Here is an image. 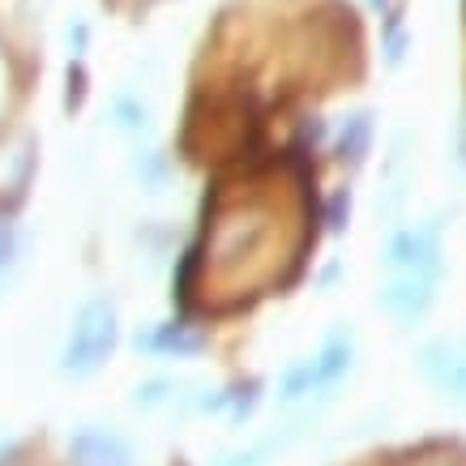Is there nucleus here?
<instances>
[{
  "label": "nucleus",
  "mask_w": 466,
  "mask_h": 466,
  "mask_svg": "<svg viewBox=\"0 0 466 466\" xmlns=\"http://www.w3.org/2000/svg\"><path fill=\"white\" fill-rule=\"evenodd\" d=\"M116 347V309L107 299H90L77 321H73V334L65 342V372L73 377H90L95 368L112 355Z\"/></svg>",
  "instance_id": "1"
},
{
  "label": "nucleus",
  "mask_w": 466,
  "mask_h": 466,
  "mask_svg": "<svg viewBox=\"0 0 466 466\" xmlns=\"http://www.w3.org/2000/svg\"><path fill=\"white\" fill-rule=\"evenodd\" d=\"M347 368H351V339H347V334H334V339L317 351V360L299 364L296 372H287L283 398H299V394H312V390H325V385L339 381Z\"/></svg>",
  "instance_id": "2"
},
{
  "label": "nucleus",
  "mask_w": 466,
  "mask_h": 466,
  "mask_svg": "<svg viewBox=\"0 0 466 466\" xmlns=\"http://www.w3.org/2000/svg\"><path fill=\"white\" fill-rule=\"evenodd\" d=\"M35 163H39V146L30 133H17L14 142L0 146V210H9L26 198Z\"/></svg>",
  "instance_id": "3"
},
{
  "label": "nucleus",
  "mask_w": 466,
  "mask_h": 466,
  "mask_svg": "<svg viewBox=\"0 0 466 466\" xmlns=\"http://www.w3.org/2000/svg\"><path fill=\"white\" fill-rule=\"evenodd\" d=\"M69 458L73 466H137V453L120 432L107 428H82L69 441Z\"/></svg>",
  "instance_id": "4"
},
{
  "label": "nucleus",
  "mask_w": 466,
  "mask_h": 466,
  "mask_svg": "<svg viewBox=\"0 0 466 466\" xmlns=\"http://www.w3.org/2000/svg\"><path fill=\"white\" fill-rule=\"evenodd\" d=\"M432 279H428L424 269H402L394 283L381 291V304L385 312H394V317H402V321H410V317H420V312L428 309V299H432Z\"/></svg>",
  "instance_id": "5"
},
{
  "label": "nucleus",
  "mask_w": 466,
  "mask_h": 466,
  "mask_svg": "<svg viewBox=\"0 0 466 466\" xmlns=\"http://www.w3.org/2000/svg\"><path fill=\"white\" fill-rule=\"evenodd\" d=\"M14 253H17V231H14V223L0 218V269L14 261Z\"/></svg>",
  "instance_id": "6"
},
{
  "label": "nucleus",
  "mask_w": 466,
  "mask_h": 466,
  "mask_svg": "<svg viewBox=\"0 0 466 466\" xmlns=\"http://www.w3.org/2000/svg\"><path fill=\"white\" fill-rule=\"evenodd\" d=\"M372 5H377V9H385V5H390V0H372Z\"/></svg>",
  "instance_id": "7"
}]
</instances>
